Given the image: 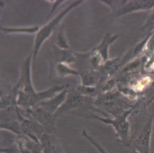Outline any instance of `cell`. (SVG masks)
Segmentation results:
<instances>
[{
  "mask_svg": "<svg viewBox=\"0 0 154 153\" xmlns=\"http://www.w3.org/2000/svg\"><path fill=\"white\" fill-rule=\"evenodd\" d=\"M134 108L125 111L120 114H116L113 119L104 115V117L94 116L95 119L107 125H111L114 128L116 137L126 146L131 145L130 139V124L128 117L131 114Z\"/></svg>",
  "mask_w": 154,
  "mask_h": 153,
  "instance_id": "obj_1",
  "label": "cell"
},
{
  "mask_svg": "<svg viewBox=\"0 0 154 153\" xmlns=\"http://www.w3.org/2000/svg\"><path fill=\"white\" fill-rule=\"evenodd\" d=\"M82 2V1H76L72 2L68 7H66L63 10L60 11L54 19L42 27L37 33L34 40V47L32 49V61L34 63L35 61L37 55L40 50L41 46L52 34L55 28L58 26L60 21L63 17L75 7L79 5Z\"/></svg>",
  "mask_w": 154,
  "mask_h": 153,
  "instance_id": "obj_2",
  "label": "cell"
},
{
  "mask_svg": "<svg viewBox=\"0 0 154 153\" xmlns=\"http://www.w3.org/2000/svg\"><path fill=\"white\" fill-rule=\"evenodd\" d=\"M153 117L151 116L137 131L133 142V149L140 153H150V139L152 130Z\"/></svg>",
  "mask_w": 154,
  "mask_h": 153,
  "instance_id": "obj_3",
  "label": "cell"
},
{
  "mask_svg": "<svg viewBox=\"0 0 154 153\" xmlns=\"http://www.w3.org/2000/svg\"><path fill=\"white\" fill-rule=\"evenodd\" d=\"M26 114L28 117L32 118L40 123L49 134H54L55 131V121L57 117L52 114L43 108L35 105L27 110Z\"/></svg>",
  "mask_w": 154,
  "mask_h": 153,
  "instance_id": "obj_4",
  "label": "cell"
},
{
  "mask_svg": "<svg viewBox=\"0 0 154 153\" xmlns=\"http://www.w3.org/2000/svg\"><path fill=\"white\" fill-rule=\"evenodd\" d=\"M19 119L20 123L22 135L26 136L40 144L42 135L46 133L45 128L37 121L30 117H25L20 113L19 107Z\"/></svg>",
  "mask_w": 154,
  "mask_h": 153,
  "instance_id": "obj_5",
  "label": "cell"
},
{
  "mask_svg": "<svg viewBox=\"0 0 154 153\" xmlns=\"http://www.w3.org/2000/svg\"><path fill=\"white\" fill-rule=\"evenodd\" d=\"M42 153H65L54 134L44 133L40 139Z\"/></svg>",
  "mask_w": 154,
  "mask_h": 153,
  "instance_id": "obj_6",
  "label": "cell"
},
{
  "mask_svg": "<svg viewBox=\"0 0 154 153\" xmlns=\"http://www.w3.org/2000/svg\"><path fill=\"white\" fill-rule=\"evenodd\" d=\"M14 145L17 153H42L40 144L24 135L17 136Z\"/></svg>",
  "mask_w": 154,
  "mask_h": 153,
  "instance_id": "obj_7",
  "label": "cell"
},
{
  "mask_svg": "<svg viewBox=\"0 0 154 153\" xmlns=\"http://www.w3.org/2000/svg\"><path fill=\"white\" fill-rule=\"evenodd\" d=\"M68 95V91L64 89L54 97L47 101H43L39 102L37 105L43 108L45 110L54 114L60 107L64 102Z\"/></svg>",
  "mask_w": 154,
  "mask_h": 153,
  "instance_id": "obj_8",
  "label": "cell"
},
{
  "mask_svg": "<svg viewBox=\"0 0 154 153\" xmlns=\"http://www.w3.org/2000/svg\"><path fill=\"white\" fill-rule=\"evenodd\" d=\"M83 98L81 95L73 93L67 95V97L64 102L60 107V108L54 113L55 117L57 118L63 113L79 107L82 104Z\"/></svg>",
  "mask_w": 154,
  "mask_h": 153,
  "instance_id": "obj_9",
  "label": "cell"
},
{
  "mask_svg": "<svg viewBox=\"0 0 154 153\" xmlns=\"http://www.w3.org/2000/svg\"><path fill=\"white\" fill-rule=\"evenodd\" d=\"M154 7V1H131L118 11V16L127 14L128 13L151 9Z\"/></svg>",
  "mask_w": 154,
  "mask_h": 153,
  "instance_id": "obj_10",
  "label": "cell"
},
{
  "mask_svg": "<svg viewBox=\"0 0 154 153\" xmlns=\"http://www.w3.org/2000/svg\"><path fill=\"white\" fill-rule=\"evenodd\" d=\"M117 39V36H112L109 33H107L103 37L100 43L94 49L103 61H106L108 58V48Z\"/></svg>",
  "mask_w": 154,
  "mask_h": 153,
  "instance_id": "obj_11",
  "label": "cell"
},
{
  "mask_svg": "<svg viewBox=\"0 0 154 153\" xmlns=\"http://www.w3.org/2000/svg\"><path fill=\"white\" fill-rule=\"evenodd\" d=\"M55 60L58 63L69 64L73 63L76 61V56L70 49H62L54 45V46Z\"/></svg>",
  "mask_w": 154,
  "mask_h": 153,
  "instance_id": "obj_12",
  "label": "cell"
},
{
  "mask_svg": "<svg viewBox=\"0 0 154 153\" xmlns=\"http://www.w3.org/2000/svg\"><path fill=\"white\" fill-rule=\"evenodd\" d=\"M1 30L5 34L11 33H25L33 34L38 31L39 27L38 26H33L31 27H7L1 26Z\"/></svg>",
  "mask_w": 154,
  "mask_h": 153,
  "instance_id": "obj_13",
  "label": "cell"
},
{
  "mask_svg": "<svg viewBox=\"0 0 154 153\" xmlns=\"http://www.w3.org/2000/svg\"><path fill=\"white\" fill-rule=\"evenodd\" d=\"M56 72L59 76L62 77L67 76V75H78L81 74V73L75 70L68 66L67 64L65 63H58L55 66Z\"/></svg>",
  "mask_w": 154,
  "mask_h": 153,
  "instance_id": "obj_14",
  "label": "cell"
},
{
  "mask_svg": "<svg viewBox=\"0 0 154 153\" xmlns=\"http://www.w3.org/2000/svg\"><path fill=\"white\" fill-rule=\"evenodd\" d=\"M54 45L58 48L62 49H70L67 43V40L64 34V28H61L57 33L54 40Z\"/></svg>",
  "mask_w": 154,
  "mask_h": 153,
  "instance_id": "obj_15",
  "label": "cell"
},
{
  "mask_svg": "<svg viewBox=\"0 0 154 153\" xmlns=\"http://www.w3.org/2000/svg\"><path fill=\"white\" fill-rule=\"evenodd\" d=\"M82 136L92 145L99 153H108V151L92 136H91L85 130H83L81 133Z\"/></svg>",
  "mask_w": 154,
  "mask_h": 153,
  "instance_id": "obj_16",
  "label": "cell"
},
{
  "mask_svg": "<svg viewBox=\"0 0 154 153\" xmlns=\"http://www.w3.org/2000/svg\"><path fill=\"white\" fill-rule=\"evenodd\" d=\"M80 75L81 76L82 85L85 87H89L93 86L96 80L95 76L96 75L93 73H81Z\"/></svg>",
  "mask_w": 154,
  "mask_h": 153,
  "instance_id": "obj_17",
  "label": "cell"
},
{
  "mask_svg": "<svg viewBox=\"0 0 154 153\" xmlns=\"http://www.w3.org/2000/svg\"><path fill=\"white\" fill-rule=\"evenodd\" d=\"M63 2V1H55V3H54V4H53V6L52 7V8H51V11H50V13H49V14L48 15V16L47 17V19H48V17L51 15V14L52 13V12H54V11L56 9V7H57V6H58L60 4V3H61V2Z\"/></svg>",
  "mask_w": 154,
  "mask_h": 153,
  "instance_id": "obj_18",
  "label": "cell"
},
{
  "mask_svg": "<svg viewBox=\"0 0 154 153\" xmlns=\"http://www.w3.org/2000/svg\"><path fill=\"white\" fill-rule=\"evenodd\" d=\"M131 153H140V152H138V151H137V150H136V149H135L131 148Z\"/></svg>",
  "mask_w": 154,
  "mask_h": 153,
  "instance_id": "obj_19",
  "label": "cell"
}]
</instances>
